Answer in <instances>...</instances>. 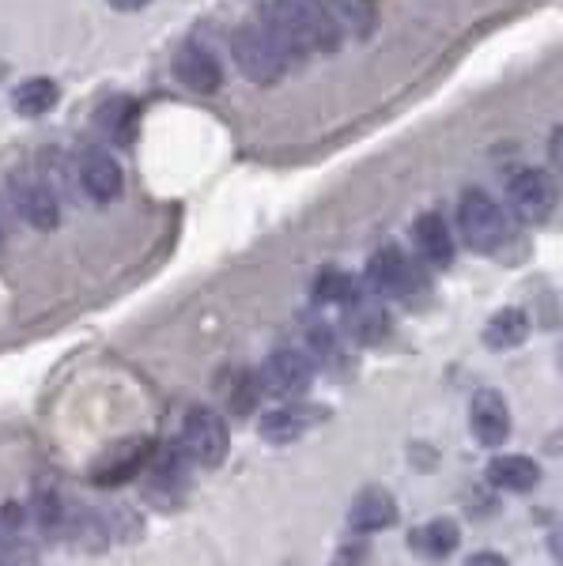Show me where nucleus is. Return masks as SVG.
I'll return each mask as SVG.
<instances>
[{"instance_id":"nucleus-1","label":"nucleus","mask_w":563,"mask_h":566,"mask_svg":"<svg viewBox=\"0 0 563 566\" xmlns=\"http://www.w3.org/2000/svg\"><path fill=\"white\" fill-rule=\"evenodd\" d=\"M261 15V27L280 45L288 65L306 61L311 53H333L344 39V27L325 8V0H269Z\"/></svg>"},{"instance_id":"nucleus-2","label":"nucleus","mask_w":563,"mask_h":566,"mask_svg":"<svg viewBox=\"0 0 563 566\" xmlns=\"http://www.w3.org/2000/svg\"><path fill=\"white\" fill-rule=\"evenodd\" d=\"M231 53H234V65L242 69V76L253 80V84H261V87L277 84V80L288 72V57L280 53V45L272 42V34L261 23L234 27Z\"/></svg>"},{"instance_id":"nucleus-3","label":"nucleus","mask_w":563,"mask_h":566,"mask_svg":"<svg viewBox=\"0 0 563 566\" xmlns=\"http://www.w3.org/2000/svg\"><path fill=\"white\" fill-rule=\"evenodd\" d=\"M178 446L201 469H220L227 450H231V434H227L223 416H216L212 408H189L186 419H181Z\"/></svg>"},{"instance_id":"nucleus-4","label":"nucleus","mask_w":563,"mask_h":566,"mask_svg":"<svg viewBox=\"0 0 563 566\" xmlns=\"http://www.w3.org/2000/svg\"><path fill=\"white\" fill-rule=\"evenodd\" d=\"M458 227H461L466 245L477 253H496L507 239V219L484 189H466V193H461Z\"/></svg>"},{"instance_id":"nucleus-5","label":"nucleus","mask_w":563,"mask_h":566,"mask_svg":"<svg viewBox=\"0 0 563 566\" xmlns=\"http://www.w3.org/2000/svg\"><path fill=\"white\" fill-rule=\"evenodd\" d=\"M507 205L525 223H544L560 208V181L541 167H522L507 181Z\"/></svg>"},{"instance_id":"nucleus-6","label":"nucleus","mask_w":563,"mask_h":566,"mask_svg":"<svg viewBox=\"0 0 563 566\" xmlns=\"http://www.w3.org/2000/svg\"><path fill=\"white\" fill-rule=\"evenodd\" d=\"M152 453H156V442L152 438H122L111 450H103L91 464V483L98 488H122V483H133L148 469Z\"/></svg>"},{"instance_id":"nucleus-7","label":"nucleus","mask_w":563,"mask_h":566,"mask_svg":"<svg viewBox=\"0 0 563 566\" xmlns=\"http://www.w3.org/2000/svg\"><path fill=\"white\" fill-rule=\"evenodd\" d=\"M189 461L181 446H167V450H156L144 469V491H148L152 502L159 506H175V502L186 495L189 488Z\"/></svg>"},{"instance_id":"nucleus-8","label":"nucleus","mask_w":563,"mask_h":566,"mask_svg":"<svg viewBox=\"0 0 563 566\" xmlns=\"http://www.w3.org/2000/svg\"><path fill=\"white\" fill-rule=\"evenodd\" d=\"M258 378H261V389H265L269 397L295 400V397H303V392L311 389L314 363L306 359L303 352L280 348V352H272L269 359H265V367H261Z\"/></svg>"},{"instance_id":"nucleus-9","label":"nucleus","mask_w":563,"mask_h":566,"mask_svg":"<svg viewBox=\"0 0 563 566\" xmlns=\"http://www.w3.org/2000/svg\"><path fill=\"white\" fill-rule=\"evenodd\" d=\"M367 283L375 295L408 298L420 287V272H416V264L408 261L397 245H383V250H375L367 261Z\"/></svg>"},{"instance_id":"nucleus-10","label":"nucleus","mask_w":563,"mask_h":566,"mask_svg":"<svg viewBox=\"0 0 563 566\" xmlns=\"http://www.w3.org/2000/svg\"><path fill=\"white\" fill-rule=\"evenodd\" d=\"M8 193H12V205L34 231H53L61 223V200L53 193V186H45L39 178L27 175H12L8 178Z\"/></svg>"},{"instance_id":"nucleus-11","label":"nucleus","mask_w":563,"mask_h":566,"mask_svg":"<svg viewBox=\"0 0 563 566\" xmlns=\"http://www.w3.org/2000/svg\"><path fill=\"white\" fill-rule=\"evenodd\" d=\"M76 178L95 205H111V200L122 197V189H125V175H122V167H117V159L111 151H98V148L80 155Z\"/></svg>"},{"instance_id":"nucleus-12","label":"nucleus","mask_w":563,"mask_h":566,"mask_svg":"<svg viewBox=\"0 0 563 566\" xmlns=\"http://www.w3.org/2000/svg\"><path fill=\"white\" fill-rule=\"evenodd\" d=\"M469 427H473V438L480 446L496 450L511 434V408H507V400L496 389H480L473 405H469Z\"/></svg>"},{"instance_id":"nucleus-13","label":"nucleus","mask_w":563,"mask_h":566,"mask_svg":"<svg viewBox=\"0 0 563 566\" xmlns=\"http://www.w3.org/2000/svg\"><path fill=\"white\" fill-rule=\"evenodd\" d=\"M175 76H178V84L186 91H194V95H212V91H220L223 84L220 61L197 42H186L175 53Z\"/></svg>"},{"instance_id":"nucleus-14","label":"nucleus","mask_w":563,"mask_h":566,"mask_svg":"<svg viewBox=\"0 0 563 566\" xmlns=\"http://www.w3.org/2000/svg\"><path fill=\"white\" fill-rule=\"evenodd\" d=\"M344 328H348L356 344H378V340H386V333H389V314L375 295L356 291V295L344 303Z\"/></svg>"},{"instance_id":"nucleus-15","label":"nucleus","mask_w":563,"mask_h":566,"mask_svg":"<svg viewBox=\"0 0 563 566\" xmlns=\"http://www.w3.org/2000/svg\"><path fill=\"white\" fill-rule=\"evenodd\" d=\"M397 522V499L389 495L386 488H363L356 499H352L348 510V525L352 533L371 536V533H383Z\"/></svg>"},{"instance_id":"nucleus-16","label":"nucleus","mask_w":563,"mask_h":566,"mask_svg":"<svg viewBox=\"0 0 563 566\" xmlns=\"http://www.w3.org/2000/svg\"><path fill=\"white\" fill-rule=\"evenodd\" d=\"M413 239H416L420 258L428 264H435V269H450L453 264V234H450L447 219H442L439 212H424L420 219H416Z\"/></svg>"},{"instance_id":"nucleus-17","label":"nucleus","mask_w":563,"mask_h":566,"mask_svg":"<svg viewBox=\"0 0 563 566\" xmlns=\"http://www.w3.org/2000/svg\"><path fill=\"white\" fill-rule=\"evenodd\" d=\"M27 510H31V525L39 528L45 541H65V525H69L72 502L61 495L58 488H34V495H31V502H27Z\"/></svg>"},{"instance_id":"nucleus-18","label":"nucleus","mask_w":563,"mask_h":566,"mask_svg":"<svg viewBox=\"0 0 563 566\" xmlns=\"http://www.w3.org/2000/svg\"><path fill=\"white\" fill-rule=\"evenodd\" d=\"M65 541L76 544L80 552H106L111 547V525H106L103 510H91V506H72L69 510V525H65Z\"/></svg>"},{"instance_id":"nucleus-19","label":"nucleus","mask_w":563,"mask_h":566,"mask_svg":"<svg viewBox=\"0 0 563 566\" xmlns=\"http://www.w3.org/2000/svg\"><path fill=\"white\" fill-rule=\"evenodd\" d=\"M488 483L499 491H514V495H530L541 483V464L533 458H522V453H507V458H496L492 469H488Z\"/></svg>"},{"instance_id":"nucleus-20","label":"nucleus","mask_w":563,"mask_h":566,"mask_svg":"<svg viewBox=\"0 0 563 566\" xmlns=\"http://www.w3.org/2000/svg\"><path fill=\"white\" fill-rule=\"evenodd\" d=\"M461 541V528L453 517H435V522L420 525L408 533V544H413L416 555H424V559H447L453 555V547Z\"/></svg>"},{"instance_id":"nucleus-21","label":"nucleus","mask_w":563,"mask_h":566,"mask_svg":"<svg viewBox=\"0 0 563 566\" xmlns=\"http://www.w3.org/2000/svg\"><path fill=\"white\" fill-rule=\"evenodd\" d=\"M311 419H314L311 408H272V412L261 416L258 434L272 446H292L306 434Z\"/></svg>"},{"instance_id":"nucleus-22","label":"nucleus","mask_w":563,"mask_h":566,"mask_svg":"<svg viewBox=\"0 0 563 566\" xmlns=\"http://www.w3.org/2000/svg\"><path fill=\"white\" fill-rule=\"evenodd\" d=\"M525 336H530V317H525V310H514V306L496 310L484 325V344L492 352L519 348V344H525Z\"/></svg>"},{"instance_id":"nucleus-23","label":"nucleus","mask_w":563,"mask_h":566,"mask_svg":"<svg viewBox=\"0 0 563 566\" xmlns=\"http://www.w3.org/2000/svg\"><path fill=\"white\" fill-rule=\"evenodd\" d=\"M136 122H140V109H136L133 98H125V95H117V98H111V103H103V106H98V114H95L98 133L111 136V140H117V144H129L133 140V136H136Z\"/></svg>"},{"instance_id":"nucleus-24","label":"nucleus","mask_w":563,"mask_h":566,"mask_svg":"<svg viewBox=\"0 0 563 566\" xmlns=\"http://www.w3.org/2000/svg\"><path fill=\"white\" fill-rule=\"evenodd\" d=\"M58 95H61V91H58V84H53V80L31 76V80H23V84L15 87L12 106L20 109V114H27V117H39V114H45V109H53Z\"/></svg>"},{"instance_id":"nucleus-25","label":"nucleus","mask_w":563,"mask_h":566,"mask_svg":"<svg viewBox=\"0 0 563 566\" xmlns=\"http://www.w3.org/2000/svg\"><path fill=\"white\" fill-rule=\"evenodd\" d=\"M359 291V283L348 276L344 269H322L317 272V280H314V298L317 303H337L344 306L352 295Z\"/></svg>"},{"instance_id":"nucleus-26","label":"nucleus","mask_w":563,"mask_h":566,"mask_svg":"<svg viewBox=\"0 0 563 566\" xmlns=\"http://www.w3.org/2000/svg\"><path fill=\"white\" fill-rule=\"evenodd\" d=\"M261 392L265 389H261L258 374H234L231 389H227V405H231V412L247 416V412H253V405H258Z\"/></svg>"},{"instance_id":"nucleus-27","label":"nucleus","mask_w":563,"mask_h":566,"mask_svg":"<svg viewBox=\"0 0 563 566\" xmlns=\"http://www.w3.org/2000/svg\"><path fill=\"white\" fill-rule=\"evenodd\" d=\"M106 525H111V536L114 541H136V536L144 533V522H140V514H133L129 506H114V510H106Z\"/></svg>"},{"instance_id":"nucleus-28","label":"nucleus","mask_w":563,"mask_h":566,"mask_svg":"<svg viewBox=\"0 0 563 566\" xmlns=\"http://www.w3.org/2000/svg\"><path fill=\"white\" fill-rule=\"evenodd\" d=\"M333 566H371V544L367 541L341 544V552L333 555Z\"/></svg>"},{"instance_id":"nucleus-29","label":"nucleus","mask_w":563,"mask_h":566,"mask_svg":"<svg viewBox=\"0 0 563 566\" xmlns=\"http://www.w3.org/2000/svg\"><path fill=\"white\" fill-rule=\"evenodd\" d=\"M311 348H314L317 359H337V336H333L330 325L311 328Z\"/></svg>"},{"instance_id":"nucleus-30","label":"nucleus","mask_w":563,"mask_h":566,"mask_svg":"<svg viewBox=\"0 0 563 566\" xmlns=\"http://www.w3.org/2000/svg\"><path fill=\"white\" fill-rule=\"evenodd\" d=\"M0 566H42V563H39V555H34V547L20 541V544H15V552L8 555Z\"/></svg>"},{"instance_id":"nucleus-31","label":"nucleus","mask_w":563,"mask_h":566,"mask_svg":"<svg viewBox=\"0 0 563 566\" xmlns=\"http://www.w3.org/2000/svg\"><path fill=\"white\" fill-rule=\"evenodd\" d=\"M413 464H416V469H435V464H439V458H435V446L416 442L413 446Z\"/></svg>"},{"instance_id":"nucleus-32","label":"nucleus","mask_w":563,"mask_h":566,"mask_svg":"<svg viewBox=\"0 0 563 566\" xmlns=\"http://www.w3.org/2000/svg\"><path fill=\"white\" fill-rule=\"evenodd\" d=\"M466 566H507V559L496 552H477V555H469Z\"/></svg>"},{"instance_id":"nucleus-33","label":"nucleus","mask_w":563,"mask_h":566,"mask_svg":"<svg viewBox=\"0 0 563 566\" xmlns=\"http://www.w3.org/2000/svg\"><path fill=\"white\" fill-rule=\"evenodd\" d=\"M15 544H20V536H12V533H8L4 525H0V563H4L8 555L15 552Z\"/></svg>"},{"instance_id":"nucleus-34","label":"nucleus","mask_w":563,"mask_h":566,"mask_svg":"<svg viewBox=\"0 0 563 566\" xmlns=\"http://www.w3.org/2000/svg\"><path fill=\"white\" fill-rule=\"evenodd\" d=\"M552 163H556V170L563 175V125L552 133Z\"/></svg>"},{"instance_id":"nucleus-35","label":"nucleus","mask_w":563,"mask_h":566,"mask_svg":"<svg viewBox=\"0 0 563 566\" xmlns=\"http://www.w3.org/2000/svg\"><path fill=\"white\" fill-rule=\"evenodd\" d=\"M111 8H117V12H140V8H148L152 0H106Z\"/></svg>"},{"instance_id":"nucleus-36","label":"nucleus","mask_w":563,"mask_h":566,"mask_svg":"<svg viewBox=\"0 0 563 566\" xmlns=\"http://www.w3.org/2000/svg\"><path fill=\"white\" fill-rule=\"evenodd\" d=\"M549 552H552V555H556V563H563V533H556V536H552Z\"/></svg>"},{"instance_id":"nucleus-37","label":"nucleus","mask_w":563,"mask_h":566,"mask_svg":"<svg viewBox=\"0 0 563 566\" xmlns=\"http://www.w3.org/2000/svg\"><path fill=\"white\" fill-rule=\"evenodd\" d=\"M560 370H563V352H560Z\"/></svg>"}]
</instances>
